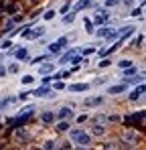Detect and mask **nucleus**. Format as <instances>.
<instances>
[{"label": "nucleus", "instance_id": "c85d7f7f", "mask_svg": "<svg viewBox=\"0 0 146 150\" xmlns=\"http://www.w3.org/2000/svg\"><path fill=\"white\" fill-rule=\"evenodd\" d=\"M142 41H144V35H138L136 39H132V47H140Z\"/></svg>", "mask_w": 146, "mask_h": 150}, {"label": "nucleus", "instance_id": "393cba45", "mask_svg": "<svg viewBox=\"0 0 146 150\" xmlns=\"http://www.w3.org/2000/svg\"><path fill=\"white\" fill-rule=\"evenodd\" d=\"M73 21H75V12H73V10H71V14H67V12H65L63 23H65V25H69V23H73Z\"/></svg>", "mask_w": 146, "mask_h": 150}, {"label": "nucleus", "instance_id": "ea45409f", "mask_svg": "<svg viewBox=\"0 0 146 150\" xmlns=\"http://www.w3.org/2000/svg\"><path fill=\"white\" fill-rule=\"evenodd\" d=\"M28 96H30V91H23V93H21V96H18V98H21V100H26V98H28Z\"/></svg>", "mask_w": 146, "mask_h": 150}, {"label": "nucleus", "instance_id": "37998d69", "mask_svg": "<svg viewBox=\"0 0 146 150\" xmlns=\"http://www.w3.org/2000/svg\"><path fill=\"white\" fill-rule=\"evenodd\" d=\"M0 63H2V59H0Z\"/></svg>", "mask_w": 146, "mask_h": 150}, {"label": "nucleus", "instance_id": "f257e3e1", "mask_svg": "<svg viewBox=\"0 0 146 150\" xmlns=\"http://www.w3.org/2000/svg\"><path fill=\"white\" fill-rule=\"evenodd\" d=\"M69 138H71L73 142H77L79 146H89V142H91V134H87V132L81 130V128L69 130Z\"/></svg>", "mask_w": 146, "mask_h": 150}, {"label": "nucleus", "instance_id": "9b49d317", "mask_svg": "<svg viewBox=\"0 0 146 150\" xmlns=\"http://www.w3.org/2000/svg\"><path fill=\"white\" fill-rule=\"evenodd\" d=\"M53 71H55V63H43V65H39V75H49V73H53Z\"/></svg>", "mask_w": 146, "mask_h": 150}, {"label": "nucleus", "instance_id": "a878e982", "mask_svg": "<svg viewBox=\"0 0 146 150\" xmlns=\"http://www.w3.org/2000/svg\"><path fill=\"white\" fill-rule=\"evenodd\" d=\"M49 55L47 53H45V55H39V57H35V59H33V61H30V65H39V63H41V61H45V59H47Z\"/></svg>", "mask_w": 146, "mask_h": 150}, {"label": "nucleus", "instance_id": "7c9ffc66", "mask_svg": "<svg viewBox=\"0 0 146 150\" xmlns=\"http://www.w3.org/2000/svg\"><path fill=\"white\" fill-rule=\"evenodd\" d=\"M53 16H55V10H53V8H49V10H45V14H43V18H45V21H51Z\"/></svg>", "mask_w": 146, "mask_h": 150}, {"label": "nucleus", "instance_id": "a211bd4d", "mask_svg": "<svg viewBox=\"0 0 146 150\" xmlns=\"http://www.w3.org/2000/svg\"><path fill=\"white\" fill-rule=\"evenodd\" d=\"M91 4V0H79L75 6H73V12H79V10H83L85 6H89Z\"/></svg>", "mask_w": 146, "mask_h": 150}, {"label": "nucleus", "instance_id": "b1692460", "mask_svg": "<svg viewBox=\"0 0 146 150\" xmlns=\"http://www.w3.org/2000/svg\"><path fill=\"white\" fill-rule=\"evenodd\" d=\"M33 81H35V75H23V77H21V83H23V85H28V83H33Z\"/></svg>", "mask_w": 146, "mask_h": 150}, {"label": "nucleus", "instance_id": "6e6552de", "mask_svg": "<svg viewBox=\"0 0 146 150\" xmlns=\"http://www.w3.org/2000/svg\"><path fill=\"white\" fill-rule=\"evenodd\" d=\"M142 93H144V81H142L138 87H134V89H132V93H130V101L140 100V98H142Z\"/></svg>", "mask_w": 146, "mask_h": 150}, {"label": "nucleus", "instance_id": "bb28decb", "mask_svg": "<svg viewBox=\"0 0 146 150\" xmlns=\"http://www.w3.org/2000/svg\"><path fill=\"white\" fill-rule=\"evenodd\" d=\"M26 53H28V51H26V47L18 49V51H16V59H21V61H23V59H26Z\"/></svg>", "mask_w": 146, "mask_h": 150}, {"label": "nucleus", "instance_id": "ddd939ff", "mask_svg": "<svg viewBox=\"0 0 146 150\" xmlns=\"http://www.w3.org/2000/svg\"><path fill=\"white\" fill-rule=\"evenodd\" d=\"M85 103V108H94V105H101L103 103V96H97V98H87V100L83 101Z\"/></svg>", "mask_w": 146, "mask_h": 150}, {"label": "nucleus", "instance_id": "2f4dec72", "mask_svg": "<svg viewBox=\"0 0 146 150\" xmlns=\"http://www.w3.org/2000/svg\"><path fill=\"white\" fill-rule=\"evenodd\" d=\"M118 4H120V0H106V2H103L106 8H112V6H118Z\"/></svg>", "mask_w": 146, "mask_h": 150}, {"label": "nucleus", "instance_id": "4c0bfd02", "mask_svg": "<svg viewBox=\"0 0 146 150\" xmlns=\"http://www.w3.org/2000/svg\"><path fill=\"white\" fill-rule=\"evenodd\" d=\"M63 87H65V83H63L61 79H59V81H55V89H63Z\"/></svg>", "mask_w": 146, "mask_h": 150}, {"label": "nucleus", "instance_id": "dca6fc26", "mask_svg": "<svg viewBox=\"0 0 146 150\" xmlns=\"http://www.w3.org/2000/svg\"><path fill=\"white\" fill-rule=\"evenodd\" d=\"M99 26H101V25H99ZM110 33H112V28H110V26H101L99 30H94V35H96V37H99V39H101V37L106 39Z\"/></svg>", "mask_w": 146, "mask_h": 150}, {"label": "nucleus", "instance_id": "423d86ee", "mask_svg": "<svg viewBox=\"0 0 146 150\" xmlns=\"http://www.w3.org/2000/svg\"><path fill=\"white\" fill-rule=\"evenodd\" d=\"M35 98H49V93H51V87H49L47 83H43L41 87H37L35 91H30Z\"/></svg>", "mask_w": 146, "mask_h": 150}, {"label": "nucleus", "instance_id": "0eeeda50", "mask_svg": "<svg viewBox=\"0 0 146 150\" xmlns=\"http://www.w3.org/2000/svg\"><path fill=\"white\" fill-rule=\"evenodd\" d=\"M33 112H35V105H33V103H28V105H24L23 110L16 114V118H14V120H24V118H28Z\"/></svg>", "mask_w": 146, "mask_h": 150}, {"label": "nucleus", "instance_id": "1a4fd4ad", "mask_svg": "<svg viewBox=\"0 0 146 150\" xmlns=\"http://www.w3.org/2000/svg\"><path fill=\"white\" fill-rule=\"evenodd\" d=\"M126 89H128V83L124 81V83H120V85H114V87H110V89H108V93H110V96H120V93H124Z\"/></svg>", "mask_w": 146, "mask_h": 150}, {"label": "nucleus", "instance_id": "4be33fe9", "mask_svg": "<svg viewBox=\"0 0 146 150\" xmlns=\"http://www.w3.org/2000/svg\"><path fill=\"white\" fill-rule=\"evenodd\" d=\"M142 10H144V2H142L138 8H132V10H130V14H132V16H142Z\"/></svg>", "mask_w": 146, "mask_h": 150}, {"label": "nucleus", "instance_id": "e433bc0d", "mask_svg": "<svg viewBox=\"0 0 146 150\" xmlns=\"http://www.w3.org/2000/svg\"><path fill=\"white\" fill-rule=\"evenodd\" d=\"M6 71H10V73H16V71H18V63H12V65H10Z\"/></svg>", "mask_w": 146, "mask_h": 150}, {"label": "nucleus", "instance_id": "79ce46f5", "mask_svg": "<svg viewBox=\"0 0 146 150\" xmlns=\"http://www.w3.org/2000/svg\"><path fill=\"white\" fill-rule=\"evenodd\" d=\"M0 16H2V10H0Z\"/></svg>", "mask_w": 146, "mask_h": 150}, {"label": "nucleus", "instance_id": "f704fd0d", "mask_svg": "<svg viewBox=\"0 0 146 150\" xmlns=\"http://www.w3.org/2000/svg\"><path fill=\"white\" fill-rule=\"evenodd\" d=\"M138 69L134 67V65H130V67H126V71H124V75H132V73H136Z\"/></svg>", "mask_w": 146, "mask_h": 150}, {"label": "nucleus", "instance_id": "412c9836", "mask_svg": "<svg viewBox=\"0 0 146 150\" xmlns=\"http://www.w3.org/2000/svg\"><path fill=\"white\" fill-rule=\"evenodd\" d=\"M130 65H134L132 59H122V61H118V67H120V69H126V67H130Z\"/></svg>", "mask_w": 146, "mask_h": 150}, {"label": "nucleus", "instance_id": "cd10ccee", "mask_svg": "<svg viewBox=\"0 0 146 150\" xmlns=\"http://www.w3.org/2000/svg\"><path fill=\"white\" fill-rule=\"evenodd\" d=\"M41 146H43V148H57V142H55V140H45Z\"/></svg>", "mask_w": 146, "mask_h": 150}, {"label": "nucleus", "instance_id": "58836bf2", "mask_svg": "<svg viewBox=\"0 0 146 150\" xmlns=\"http://www.w3.org/2000/svg\"><path fill=\"white\" fill-rule=\"evenodd\" d=\"M85 120H87V114H83V116H79V118H77V124H83Z\"/></svg>", "mask_w": 146, "mask_h": 150}, {"label": "nucleus", "instance_id": "20e7f679", "mask_svg": "<svg viewBox=\"0 0 146 150\" xmlns=\"http://www.w3.org/2000/svg\"><path fill=\"white\" fill-rule=\"evenodd\" d=\"M138 140H140V136L136 134V130H126V132H122V142H126L128 146H134Z\"/></svg>", "mask_w": 146, "mask_h": 150}, {"label": "nucleus", "instance_id": "7ed1b4c3", "mask_svg": "<svg viewBox=\"0 0 146 150\" xmlns=\"http://www.w3.org/2000/svg\"><path fill=\"white\" fill-rule=\"evenodd\" d=\"M67 43H69V37H61V39H57L55 43L49 45V53H53V55H55V53H61V51L67 47Z\"/></svg>", "mask_w": 146, "mask_h": 150}, {"label": "nucleus", "instance_id": "72a5a7b5", "mask_svg": "<svg viewBox=\"0 0 146 150\" xmlns=\"http://www.w3.org/2000/svg\"><path fill=\"white\" fill-rule=\"evenodd\" d=\"M108 65H112V59H103V57H101V61H99V67L103 69V67H108Z\"/></svg>", "mask_w": 146, "mask_h": 150}, {"label": "nucleus", "instance_id": "c756f323", "mask_svg": "<svg viewBox=\"0 0 146 150\" xmlns=\"http://www.w3.org/2000/svg\"><path fill=\"white\" fill-rule=\"evenodd\" d=\"M14 101V98H4V100H0V110H4L8 103H12Z\"/></svg>", "mask_w": 146, "mask_h": 150}, {"label": "nucleus", "instance_id": "f3484780", "mask_svg": "<svg viewBox=\"0 0 146 150\" xmlns=\"http://www.w3.org/2000/svg\"><path fill=\"white\" fill-rule=\"evenodd\" d=\"M14 25H16V23H14V18H10V21H8V23L4 25V28H2V33H0V37H4V35H8V33H10V30L14 28Z\"/></svg>", "mask_w": 146, "mask_h": 150}, {"label": "nucleus", "instance_id": "a19ab883", "mask_svg": "<svg viewBox=\"0 0 146 150\" xmlns=\"http://www.w3.org/2000/svg\"><path fill=\"white\" fill-rule=\"evenodd\" d=\"M120 2H124V4H132L134 0H120Z\"/></svg>", "mask_w": 146, "mask_h": 150}, {"label": "nucleus", "instance_id": "aec40b11", "mask_svg": "<svg viewBox=\"0 0 146 150\" xmlns=\"http://www.w3.org/2000/svg\"><path fill=\"white\" fill-rule=\"evenodd\" d=\"M83 26H85V30H87L89 35H94V30H96V28H94V23H91V21H89L87 16L83 18Z\"/></svg>", "mask_w": 146, "mask_h": 150}, {"label": "nucleus", "instance_id": "4468645a", "mask_svg": "<svg viewBox=\"0 0 146 150\" xmlns=\"http://www.w3.org/2000/svg\"><path fill=\"white\" fill-rule=\"evenodd\" d=\"M77 51H79V49H71V51H67V53H65V55H63V57L59 59V65H67V63L71 61V57L75 55V53H77Z\"/></svg>", "mask_w": 146, "mask_h": 150}, {"label": "nucleus", "instance_id": "9d476101", "mask_svg": "<svg viewBox=\"0 0 146 150\" xmlns=\"http://www.w3.org/2000/svg\"><path fill=\"white\" fill-rule=\"evenodd\" d=\"M73 114V110L69 108V105H63V108H59V112L55 114V118H59V120H65V118H69Z\"/></svg>", "mask_w": 146, "mask_h": 150}, {"label": "nucleus", "instance_id": "473e14b6", "mask_svg": "<svg viewBox=\"0 0 146 150\" xmlns=\"http://www.w3.org/2000/svg\"><path fill=\"white\" fill-rule=\"evenodd\" d=\"M71 2H73V0H69V2H65V4H63V8L59 10V14H65V12H67V10L71 8Z\"/></svg>", "mask_w": 146, "mask_h": 150}, {"label": "nucleus", "instance_id": "2eb2a0df", "mask_svg": "<svg viewBox=\"0 0 146 150\" xmlns=\"http://www.w3.org/2000/svg\"><path fill=\"white\" fill-rule=\"evenodd\" d=\"M41 122H43V124L55 122V112H43V114H41Z\"/></svg>", "mask_w": 146, "mask_h": 150}, {"label": "nucleus", "instance_id": "c9c22d12", "mask_svg": "<svg viewBox=\"0 0 146 150\" xmlns=\"http://www.w3.org/2000/svg\"><path fill=\"white\" fill-rule=\"evenodd\" d=\"M10 47H12V43H10V39H6V41H4V43L0 45V49H10Z\"/></svg>", "mask_w": 146, "mask_h": 150}, {"label": "nucleus", "instance_id": "5701e85b", "mask_svg": "<svg viewBox=\"0 0 146 150\" xmlns=\"http://www.w3.org/2000/svg\"><path fill=\"white\" fill-rule=\"evenodd\" d=\"M69 122H67V120H61V122H59V124H57V130H59V132H65V130H69Z\"/></svg>", "mask_w": 146, "mask_h": 150}, {"label": "nucleus", "instance_id": "f8f14e48", "mask_svg": "<svg viewBox=\"0 0 146 150\" xmlns=\"http://www.w3.org/2000/svg\"><path fill=\"white\" fill-rule=\"evenodd\" d=\"M67 89H69L71 93H77V91H87V89H89V85H87V83H71Z\"/></svg>", "mask_w": 146, "mask_h": 150}, {"label": "nucleus", "instance_id": "f03ea898", "mask_svg": "<svg viewBox=\"0 0 146 150\" xmlns=\"http://www.w3.org/2000/svg\"><path fill=\"white\" fill-rule=\"evenodd\" d=\"M47 33V26L45 25H39V26H28V28H24L23 30V37L24 39H39V37H43Z\"/></svg>", "mask_w": 146, "mask_h": 150}, {"label": "nucleus", "instance_id": "39448f33", "mask_svg": "<svg viewBox=\"0 0 146 150\" xmlns=\"http://www.w3.org/2000/svg\"><path fill=\"white\" fill-rule=\"evenodd\" d=\"M28 140H30V134H28L26 128H18V130L14 132V142H18V144H26Z\"/></svg>", "mask_w": 146, "mask_h": 150}, {"label": "nucleus", "instance_id": "6ab92c4d", "mask_svg": "<svg viewBox=\"0 0 146 150\" xmlns=\"http://www.w3.org/2000/svg\"><path fill=\"white\" fill-rule=\"evenodd\" d=\"M103 132H106V126H101V124H96L91 128V136H101Z\"/></svg>", "mask_w": 146, "mask_h": 150}]
</instances>
